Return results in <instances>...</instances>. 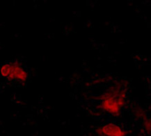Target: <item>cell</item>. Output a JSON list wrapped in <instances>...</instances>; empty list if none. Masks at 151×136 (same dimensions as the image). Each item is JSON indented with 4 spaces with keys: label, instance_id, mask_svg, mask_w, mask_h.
Listing matches in <instances>:
<instances>
[{
    "label": "cell",
    "instance_id": "cell-1",
    "mask_svg": "<svg viewBox=\"0 0 151 136\" xmlns=\"http://www.w3.org/2000/svg\"><path fill=\"white\" fill-rule=\"evenodd\" d=\"M125 94L117 87H111L102 96L100 106L102 109L112 115H117L125 104Z\"/></svg>",
    "mask_w": 151,
    "mask_h": 136
},
{
    "label": "cell",
    "instance_id": "cell-2",
    "mask_svg": "<svg viewBox=\"0 0 151 136\" xmlns=\"http://www.w3.org/2000/svg\"><path fill=\"white\" fill-rule=\"evenodd\" d=\"M0 75L9 81H18L20 82H25L28 78L27 71L17 63H9L1 65Z\"/></svg>",
    "mask_w": 151,
    "mask_h": 136
},
{
    "label": "cell",
    "instance_id": "cell-3",
    "mask_svg": "<svg viewBox=\"0 0 151 136\" xmlns=\"http://www.w3.org/2000/svg\"><path fill=\"white\" fill-rule=\"evenodd\" d=\"M97 133L101 136H125L127 132L114 124H108L97 129Z\"/></svg>",
    "mask_w": 151,
    "mask_h": 136
}]
</instances>
